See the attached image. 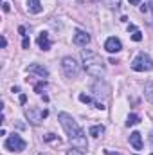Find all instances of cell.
Masks as SVG:
<instances>
[{
	"label": "cell",
	"instance_id": "cell-1",
	"mask_svg": "<svg viewBox=\"0 0 153 155\" xmlns=\"http://www.w3.org/2000/svg\"><path fill=\"white\" fill-rule=\"evenodd\" d=\"M58 119H60V123H61L63 130L67 132V135H69V141H70L72 148L81 150V152H83V150H86V148H88V143H86L85 132L81 130V126L77 124L76 119L70 116V114H67V112H60V114H58Z\"/></svg>",
	"mask_w": 153,
	"mask_h": 155
},
{
	"label": "cell",
	"instance_id": "cell-2",
	"mask_svg": "<svg viewBox=\"0 0 153 155\" xmlns=\"http://www.w3.org/2000/svg\"><path fill=\"white\" fill-rule=\"evenodd\" d=\"M81 58H83V67H85V71L90 74V76H103L105 74V61H103V58L97 54V52H94V51H83L81 52Z\"/></svg>",
	"mask_w": 153,
	"mask_h": 155
},
{
	"label": "cell",
	"instance_id": "cell-3",
	"mask_svg": "<svg viewBox=\"0 0 153 155\" xmlns=\"http://www.w3.org/2000/svg\"><path fill=\"white\" fill-rule=\"evenodd\" d=\"M132 69L137 71V72H148V71H151L153 69L151 58L148 54H144V52H139L137 58L132 61Z\"/></svg>",
	"mask_w": 153,
	"mask_h": 155
},
{
	"label": "cell",
	"instance_id": "cell-4",
	"mask_svg": "<svg viewBox=\"0 0 153 155\" xmlns=\"http://www.w3.org/2000/svg\"><path fill=\"white\" fill-rule=\"evenodd\" d=\"M25 141L18 135V134H13V135H9L7 137V141H5V148L9 150V152H24L25 150Z\"/></svg>",
	"mask_w": 153,
	"mask_h": 155
},
{
	"label": "cell",
	"instance_id": "cell-5",
	"mask_svg": "<svg viewBox=\"0 0 153 155\" xmlns=\"http://www.w3.org/2000/svg\"><path fill=\"white\" fill-rule=\"evenodd\" d=\"M47 110H41L38 107H27L25 108V116L29 119V123H33V124H40L45 117H47Z\"/></svg>",
	"mask_w": 153,
	"mask_h": 155
},
{
	"label": "cell",
	"instance_id": "cell-6",
	"mask_svg": "<svg viewBox=\"0 0 153 155\" xmlns=\"http://www.w3.org/2000/svg\"><path fill=\"white\" fill-rule=\"evenodd\" d=\"M61 69H63L65 76H69V78H76L77 72H79V65H77V61L74 60V58H70V56L63 58V61H61Z\"/></svg>",
	"mask_w": 153,
	"mask_h": 155
},
{
	"label": "cell",
	"instance_id": "cell-7",
	"mask_svg": "<svg viewBox=\"0 0 153 155\" xmlns=\"http://www.w3.org/2000/svg\"><path fill=\"white\" fill-rule=\"evenodd\" d=\"M105 49H106L108 52H119V51L122 49V43H121V40L119 38L110 36V38L105 41Z\"/></svg>",
	"mask_w": 153,
	"mask_h": 155
},
{
	"label": "cell",
	"instance_id": "cell-8",
	"mask_svg": "<svg viewBox=\"0 0 153 155\" xmlns=\"http://www.w3.org/2000/svg\"><path fill=\"white\" fill-rule=\"evenodd\" d=\"M88 41H90V35H88L86 31L77 29L76 33H74V43H76V45H86Z\"/></svg>",
	"mask_w": 153,
	"mask_h": 155
},
{
	"label": "cell",
	"instance_id": "cell-9",
	"mask_svg": "<svg viewBox=\"0 0 153 155\" xmlns=\"http://www.w3.org/2000/svg\"><path fill=\"white\" fill-rule=\"evenodd\" d=\"M38 45L40 49H43V51H49L50 49V38H49V33H45V31H41L38 35Z\"/></svg>",
	"mask_w": 153,
	"mask_h": 155
},
{
	"label": "cell",
	"instance_id": "cell-10",
	"mask_svg": "<svg viewBox=\"0 0 153 155\" xmlns=\"http://www.w3.org/2000/svg\"><path fill=\"white\" fill-rule=\"evenodd\" d=\"M27 9H29V13H33V15H40V13L43 11V5H41L40 0H27Z\"/></svg>",
	"mask_w": 153,
	"mask_h": 155
},
{
	"label": "cell",
	"instance_id": "cell-11",
	"mask_svg": "<svg viewBox=\"0 0 153 155\" xmlns=\"http://www.w3.org/2000/svg\"><path fill=\"white\" fill-rule=\"evenodd\" d=\"M130 144H132L135 150H141V148H142V137H141V134H139V132L130 134Z\"/></svg>",
	"mask_w": 153,
	"mask_h": 155
},
{
	"label": "cell",
	"instance_id": "cell-12",
	"mask_svg": "<svg viewBox=\"0 0 153 155\" xmlns=\"http://www.w3.org/2000/svg\"><path fill=\"white\" fill-rule=\"evenodd\" d=\"M27 71H29V72H36V74H40L41 78H47V76H49V71H47L45 67L38 65V63H33V65H29V67H27Z\"/></svg>",
	"mask_w": 153,
	"mask_h": 155
},
{
	"label": "cell",
	"instance_id": "cell-13",
	"mask_svg": "<svg viewBox=\"0 0 153 155\" xmlns=\"http://www.w3.org/2000/svg\"><path fill=\"white\" fill-rule=\"evenodd\" d=\"M103 132H105V126H103V124H96V126H92V128L88 130V134H90L92 137H99Z\"/></svg>",
	"mask_w": 153,
	"mask_h": 155
},
{
	"label": "cell",
	"instance_id": "cell-14",
	"mask_svg": "<svg viewBox=\"0 0 153 155\" xmlns=\"http://www.w3.org/2000/svg\"><path fill=\"white\" fill-rule=\"evenodd\" d=\"M139 123H141V117L137 116V114H130V116H128V121H126L128 126H135V124H139Z\"/></svg>",
	"mask_w": 153,
	"mask_h": 155
},
{
	"label": "cell",
	"instance_id": "cell-15",
	"mask_svg": "<svg viewBox=\"0 0 153 155\" xmlns=\"http://www.w3.org/2000/svg\"><path fill=\"white\" fill-rule=\"evenodd\" d=\"M144 94H146V97L153 103V83H148V85L144 87Z\"/></svg>",
	"mask_w": 153,
	"mask_h": 155
},
{
	"label": "cell",
	"instance_id": "cell-16",
	"mask_svg": "<svg viewBox=\"0 0 153 155\" xmlns=\"http://www.w3.org/2000/svg\"><path fill=\"white\" fill-rule=\"evenodd\" d=\"M105 2V5H108L110 9H119V5H121V0H103Z\"/></svg>",
	"mask_w": 153,
	"mask_h": 155
},
{
	"label": "cell",
	"instance_id": "cell-17",
	"mask_svg": "<svg viewBox=\"0 0 153 155\" xmlns=\"http://www.w3.org/2000/svg\"><path fill=\"white\" fill-rule=\"evenodd\" d=\"M43 139H45L47 143H58V144H60V137H56L54 134H47V135H45Z\"/></svg>",
	"mask_w": 153,
	"mask_h": 155
},
{
	"label": "cell",
	"instance_id": "cell-18",
	"mask_svg": "<svg viewBox=\"0 0 153 155\" xmlns=\"http://www.w3.org/2000/svg\"><path fill=\"white\" fill-rule=\"evenodd\" d=\"M45 87H47V81H43V79H41L40 83H36V85H34V92H38V94H40Z\"/></svg>",
	"mask_w": 153,
	"mask_h": 155
},
{
	"label": "cell",
	"instance_id": "cell-19",
	"mask_svg": "<svg viewBox=\"0 0 153 155\" xmlns=\"http://www.w3.org/2000/svg\"><path fill=\"white\" fill-rule=\"evenodd\" d=\"M132 40H133V41H141V40H142V33H141V31H133Z\"/></svg>",
	"mask_w": 153,
	"mask_h": 155
},
{
	"label": "cell",
	"instance_id": "cell-20",
	"mask_svg": "<svg viewBox=\"0 0 153 155\" xmlns=\"http://www.w3.org/2000/svg\"><path fill=\"white\" fill-rule=\"evenodd\" d=\"M22 47H24V49H29V47H31V40L27 38V36H24V41H22Z\"/></svg>",
	"mask_w": 153,
	"mask_h": 155
},
{
	"label": "cell",
	"instance_id": "cell-21",
	"mask_svg": "<svg viewBox=\"0 0 153 155\" xmlns=\"http://www.w3.org/2000/svg\"><path fill=\"white\" fill-rule=\"evenodd\" d=\"M67 155H81V150H76V148H74V150H69Z\"/></svg>",
	"mask_w": 153,
	"mask_h": 155
},
{
	"label": "cell",
	"instance_id": "cell-22",
	"mask_svg": "<svg viewBox=\"0 0 153 155\" xmlns=\"http://www.w3.org/2000/svg\"><path fill=\"white\" fill-rule=\"evenodd\" d=\"M18 33H20L22 36H27V35H25V27H18Z\"/></svg>",
	"mask_w": 153,
	"mask_h": 155
},
{
	"label": "cell",
	"instance_id": "cell-23",
	"mask_svg": "<svg viewBox=\"0 0 153 155\" xmlns=\"http://www.w3.org/2000/svg\"><path fill=\"white\" fill-rule=\"evenodd\" d=\"M9 9H11V7H9V4H7V2H4V11H5V13H9Z\"/></svg>",
	"mask_w": 153,
	"mask_h": 155
},
{
	"label": "cell",
	"instance_id": "cell-24",
	"mask_svg": "<svg viewBox=\"0 0 153 155\" xmlns=\"http://www.w3.org/2000/svg\"><path fill=\"white\" fill-rule=\"evenodd\" d=\"M25 101H27V97H25V96L22 94V96H20V103H25Z\"/></svg>",
	"mask_w": 153,
	"mask_h": 155
},
{
	"label": "cell",
	"instance_id": "cell-25",
	"mask_svg": "<svg viewBox=\"0 0 153 155\" xmlns=\"http://www.w3.org/2000/svg\"><path fill=\"white\" fill-rule=\"evenodd\" d=\"M128 2H130V4H132V5H137V4H139V2H141V0H128Z\"/></svg>",
	"mask_w": 153,
	"mask_h": 155
},
{
	"label": "cell",
	"instance_id": "cell-26",
	"mask_svg": "<svg viewBox=\"0 0 153 155\" xmlns=\"http://www.w3.org/2000/svg\"><path fill=\"white\" fill-rule=\"evenodd\" d=\"M7 45V40H5V36H2V47H5Z\"/></svg>",
	"mask_w": 153,
	"mask_h": 155
},
{
	"label": "cell",
	"instance_id": "cell-27",
	"mask_svg": "<svg viewBox=\"0 0 153 155\" xmlns=\"http://www.w3.org/2000/svg\"><path fill=\"white\" fill-rule=\"evenodd\" d=\"M106 155H121V153H117V152L114 153V152H108V150H106Z\"/></svg>",
	"mask_w": 153,
	"mask_h": 155
},
{
	"label": "cell",
	"instance_id": "cell-28",
	"mask_svg": "<svg viewBox=\"0 0 153 155\" xmlns=\"http://www.w3.org/2000/svg\"><path fill=\"white\" fill-rule=\"evenodd\" d=\"M150 141H151V144H153V132H151V135H150Z\"/></svg>",
	"mask_w": 153,
	"mask_h": 155
},
{
	"label": "cell",
	"instance_id": "cell-29",
	"mask_svg": "<svg viewBox=\"0 0 153 155\" xmlns=\"http://www.w3.org/2000/svg\"><path fill=\"white\" fill-rule=\"evenodd\" d=\"M38 155H47V153H38Z\"/></svg>",
	"mask_w": 153,
	"mask_h": 155
},
{
	"label": "cell",
	"instance_id": "cell-30",
	"mask_svg": "<svg viewBox=\"0 0 153 155\" xmlns=\"http://www.w3.org/2000/svg\"><path fill=\"white\" fill-rule=\"evenodd\" d=\"M151 155H153V153H151Z\"/></svg>",
	"mask_w": 153,
	"mask_h": 155
}]
</instances>
